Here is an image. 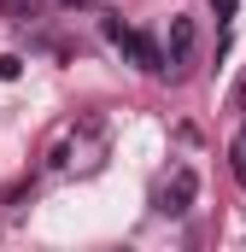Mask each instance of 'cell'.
Returning a JSON list of instances; mask_svg holds the SVG:
<instances>
[{"instance_id":"cell-1","label":"cell","mask_w":246,"mask_h":252,"mask_svg":"<svg viewBox=\"0 0 246 252\" xmlns=\"http://www.w3.org/2000/svg\"><path fill=\"white\" fill-rule=\"evenodd\" d=\"M193 199H199V170H193V164H176L170 182H164V193H158V211H164V217H187Z\"/></svg>"},{"instance_id":"cell-2","label":"cell","mask_w":246,"mask_h":252,"mask_svg":"<svg viewBox=\"0 0 246 252\" xmlns=\"http://www.w3.org/2000/svg\"><path fill=\"white\" fill-rule=\"evenodd\" d=\"M193 47H199V30H193V18H170V35H164V70L176 76L193 64Z\"/></svg>"},{"instance_id":"cell-3","label":"cell","mask_w":246,"mask_h":252,"mask_svg":"<svg viewBox=\"0 0 246 252\" xmlns=\"http://www.w3.org/2000/svg\"><path fill=\"white\" fill-rule=\"evenodd\" d=\"M229 170H235V182L246 188V129L235 135V141H229Z\"/></svg>"},{"instance_id":"cell-4","label":"cell","mask_w":246,"mask_h":252,"mask_svg":"<svg viewBox=\"0 0 246 252\" xmlns=\"http://www.w3.org/2000/svg\"><path fill=\"white\" fill-rule=\"evenodd\" d=\"M18 70H24V59H12V53H0V76H6V82H12Z\"/></svg>"},{"instance_id":"cell-5","label":"cell","mask_w":246,"mask_h":252,"mask_svg":"<svg viewBox=\"0 0 246 252\" xmlns=\"http://www.w3.org/2000/svg\"><path fill=\"white\" fill-rule=\"evenodd\" d=\"M235 106H241V112H246V76H241V88H235Z\"/></svg>"},{"instance_id":"cell-6","label":"cell","mask_w":246,"mask_h":252,"mask_svg":"<svg viewBox=\"0 0 246 252\" xmlns=\"http://www.w3.org/2000/svg\"><path fill=\"white\" fill-rule=\"evenodd\" d=\"M59 6H88V0H59Z\"/></svg>"}]
</instances>
